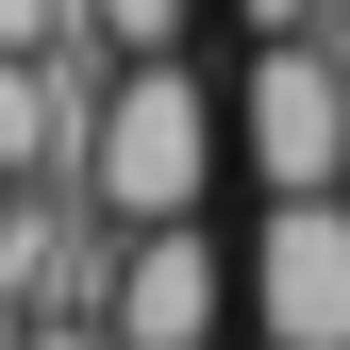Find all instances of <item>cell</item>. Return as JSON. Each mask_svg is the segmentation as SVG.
I'll return each instance as SVG.
<instances>
[{
  "label": "cell",
  "mask_w": 350,
  "mask_h": 350,
  "mask_svg": "<svg viewBox=\"0 0 350 350\" xmlns=\"http://www.w3.org/2000/svg\"><path fill=\"white\" fill-rule=\"evenodd\" d=\"M200 167H217V100L184 51H134L100 100V134H83V184H100V217H200Z\"/></svg>",
  "instance_id": "cell-1"
},
{
  "label": "cell",
  "mask_w": 350,
  "mask_h": 350,
  "mask_svg": "<svg viewBox=\"0 0 350 350\" xmlns=\"http://www.w3.org/2000/svg\"><path fill=\"white\" fill-rule=\"evenodd\" d=\"M234 134H250V184H267V200H300V184H350V33H334V17L250 51Z\"/></svg>",
  "instance_id": "cell-2"
},
{
  "label": "cell",
  "mask_w": 350,
  "mask_h": 350,
  "mask_svg": "<svg viewBox=\"0 0 350 350\" xmlns=\"http://www.w3.org/2000/svg\"><path fill=\"white\" fill-rule=\"evenodd\" d=\"M250 300H267V350H350V184H300V200H267Z\"/></svg>",
  "instance_id": "cell-3"
},
{
  "label": "cell",
  "mask_w": 350,
  "mask_h": 350,
  "mask_svg": "<svg viewBox=\"0 0 350 350\" xmlns=\"http://www.w3.org/2000/svg\"><path fill=\"white\" fill-rule=\"evenodd\" d=\"M200 334H217L200 217H134V250H117V350H200Z\"/></svg>",
  "instance_id": "cell-4"
},
{
  "label": "cell",
  "mask_w": 350,
  "mask_h": 350,
  "mask_svg": "<svg viewBox=\"0 0 350 350\" xmlns=\"http://www.w3.org/2000/svg\"><path fill=\"white\" fill-rule=\"evenodd\" d=\"M83 33H117V51H184V0H83Z\"/></svg>",
  "instance_id": "cell-5"
},
{
  "label": "cell",
  "mask_w": 350,
  "mask_h": 350,
  "mask_svg": "<svg viewBox=\"0 0 350 350\" xmlns=\"http://www.w3.org/2000/svg\"><path fill=\"white\" fill-rule=\"evenodd\" d=\"M17 350H117V317H33Z\"/></svg>",
  "instance_id": "cell-6"
},
{
  "label": "cell",
  "mask_w": 350,
  "mask_h": 350,
  "mask_svg": "<svg viewBox=\"0 0 350 350\" xmlns=\"http://www.w3.org/2000/svg\"><path fill=\"white\" fill-rule=\"evenodd\" d=\"M334 17V0H250V33H317Z\"/></svg>",
  "instance_id": "cell-7"
},
{
  "label": "cell",
  "mask_w": 350,
  "mask_h": 350,
  "mask_svg": "<svg viewBox=\"0 0 350 350\" xmlns=\"http://www.w3.org/2000/svg\"><path fill=\"white\" fill-rule=\"evenodd\" d=\"M0 200H17V167H0Z\"/></svg>",
  "instance_id": "cell-8"
}]
</instances>
